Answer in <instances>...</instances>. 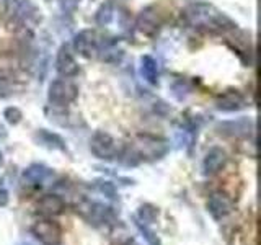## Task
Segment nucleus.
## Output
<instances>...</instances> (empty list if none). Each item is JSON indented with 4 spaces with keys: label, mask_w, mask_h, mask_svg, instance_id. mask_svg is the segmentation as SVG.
Instances as JSON below:
<instances>
[{
    "label": "nucleus",
    "mask_w": 261,
    "mask_h": 245,
    "mask_svg": "<svg viewBox=\"0 0 261 245\" xmlns=\"http://www.w3.org/2000/svg\"><path fill=\"white\" fill-rule=\"evenodd\" d=\"M111 242L114 245H130V243H133V237H130L129 231H127L124 226H121L118 220L113 224Z\"/></svg>",
    "instance_id": "obj_20"
},
{
    "label": "nucleus",
    "mask_w": 261,
    "mask_h": 245,
    "mask_svg": "<svg viewBox=\"0 0 261 245\" xmlns=\"http://www.w3.org/2000/svg\"><path fill=\"white\" fill-rule=\"evenodd\" d=\"M4 165V154H2V151H0V167Z\"/></svg>",
    "instance_id": "obj_27"
},
{
    "label": "nucleus",
    "mask_w": 261,
    "mask_h": 245,
    "mask_svg": "<svg viewBox=\"0 0 261 245\" xmlns=\"http://www.w3.org/2000/svg\"><path fill=\"white\" fill-rule=\"evenodd\" d=\"M245 106H247V102H245L243 95L240 92H237V90H227L225 93H222L216 100V108L224 113L239 111L245 108Z\"/></svg>",
    "instance_id": "obj_14"
},
{
    "label": "nucleus",
    "mask_w": 261,
    "mask_h": 245,
    "mask_svg": "<svg viewBox=\"0 0 261 245\" xmlns=\"http://www.w3.org/2000/svg\"><path fill=\"white\" fill-rule=\"evenodd\" d=\"M141 72L149 84L155 85L159 82V65L152 56H144L141 59Z\"/></svg>",
    "instance_id": "obj_17"
},
{
    "label": "nucleus",
    "mask_w": 261,
    "mask_h": 245,
    "mask_svg": "<svg viewBox=\"0 0 261 245\" xmlns=\"http://www.w3.org/2000/svg\"><path fill=\"white\" fill-rule=\"evenodd\" d=\"M4 118L7 119V122H10V125H18L21 121L23 114L18 108H15V106H10V108H7L4 111Z\"/></svg>",
    "instance_id": "obj_24"
},
{
    "label": "nucleus",
    "mask_w": 261,
    "mask_h": 245,
    "mask_svg": "<svg viewBox=\"0 0 261 245\" xmlns=\"http://www.w3.org/2000/svg\"><path fill=\"white\" fill-rule=\"evenodd\" d=\"M5 137H7V129L0 125V139H5Z\"/></svg>",
    "instance_id": "obj_26"
},
{
    "label": "nucleus",
    "mask_w": 261,
    "mask_h": 245,
    "mask_svg": "<svg viewBox=\"0 0 261 245\" xmlns=\"http://www.w3.org/2000/svg\"><path fill=\"white\" fill-rule=\"evenodd\" d=\"M90 151L100 160H116L119 157V147L114 137L105 131H96V133L90 139Z\"/></svg>",
    "instance_id": "obj_4"
},
{
    "label": "nucleus",
    "mask_w": 261,
    "mask_h": 245,
    "mask_svg": "<svg viewBox=\"0 0 261 245\" xmlns=\"http://www.w3.org/2000/svg\"><path fill=\"white\" fill-rule=\"evenodd\" d=\"M93 186L98 193L105 194L108 200H111V201L118 200V190H116V186H114V183L110 182V180H95Z\"/></svg>",
    "instance_id": "obj_21"
},
{
    "label": "nucleus",
    "mask_w": 261,
    "mask_h": 245,
    "mask_svg": "<svg viewBox=\"0 0 261 245\" xmlns=\"http://www.w3.org/2000/svg\"><path fill=\"white\" fill-rule=\"evenodd\" d=\"M31 234L43 245H61L64 239V231L61 224L51 217L36 220L31 226Z\"/></svg>",
    "instance_id": "obj_5"
},
{
    "label": "nucleus",
    "mask_w": 261,
    "mask_h": 245,
    "mask_svg": "<svg viewBox=\"0 0 261 245\" xmlns=\"http://www.w3.org/2000/svg\"><path fill=\"white\" fill-rule=\"evenodd\" d=\"M133 149L139 155L141 160H149L155 162L163 159L170 151V144L165 139L152 136V134H139L136 137V142L133 145Z\"/></svg>",
    "instance_id": "obj_3"
},
{
    "label": "nucleus",
    "mask_w": 261,
    "mask_h": 245,
    "mask_svg": "<svg viewBox=\"0 0 261 245\" xmlns=\"http://www.w3.org/2000/svg\"><path fill=\"white\" fill-rule=\"evenodd\" d=\"M16 245H31L30 242H20V243H16Z\"/></svg>",
    "instance_id": "obj_28"
},
{
    "label": "nucleus",
    "mask_w": 261,
    "mask_h": 245,
    "mask_svg": "<svg viewBox=\"0 0 261 245\" xmlns=\"http://www.w3.org/2000/svg\"><path fill=\"white\" fill-rule=\"evenodd\" d=\"M217 133L225 137H235V139H243L253 134L255 131V121L251 118H237L232 121H222L216 126Z\"/></svg>",
    "instance_id": "obj_7"
},
{
    "label": "nucleus",
    "mask_w": 261,
    "mask_h": 245,
    "mask_svg": "<svg viewBox=\"0 0 261 245\" xmlns=\"http://www.w3.org/2000/svg\"><path fill=\"white\" fill-rule=\"evenodd\" d=\"M36 208L41 214H44L46 217H53V216L62 214L64 209H65V201L61 198L59 194L49 193V194L41 196L38 204H36Z\"/></svg>",
    "instance_id": "obj_15"
},
{
    "label": "nucleus",
    "mask_w": 261,
    "mask_h": 245,
    "mask_svg": "<svg viewBox=\"0 0 261 245\" xmlns=\"http://www.w3.org/2000/svg\"><path fill=\"white\" fill-rule=\"evenodd\" d=\"M160 15L155 7H145L144 10L139 13L136 27L137 30L144 33L145 36H153L160 28Z\"/></svg>",
    "instance_id": "obj_13"
},
{
    "label": "nucleus",
    "mask_w": 261,
    "mask_h": 245,
    "mask_svg": "<svg viewBox=\"0 0 261 245\" xmlns=\"http://www.w3.org/2000/svg\"><path fill=\"white\" fill-rule=\"evenodd\" d=\"M233 209L232 198L224 191H214L207 200V211L214 220H222Z\"/></svg>",
    "instance_id": "obj_10"
},
{
    "label": "nucleus",
    "mask_w": 261,
    "mask_h": 245,
    "mask_svg": "<svg viewBox=\"0 0 261 245\" xmlns=\"http://www.w3.org/2000/svg\"><path fill=\"white\" fill-rule=\"evenodd\" d=\"M8 201H10V193H8L7 186H5V182L2 178H0V206H7Z\"/></svg>",
    "instance_id": "obj_25"
},
{
    "label": "nucleus",
    "mask_w": 261,
    "mask_h": 245,
    "mask_svg": "<svg viewBox=\"0 0 261 245\" xmlns=\"http://www.w3.org/2000/svg\"><path fill=\"white\" fill-rule=\"evenodd\" d=\"M183 16L186 23L194 28H206V30H227L233 28L235 24L230 18H227L224 13H220L216 7L209 4H191L185 8Z\"/></svg>",
    "instance_id": "obj_1"
},
{
    "label": "nucleus",
    "mask_w": 261,
    "mask_h": 245,
    "mask_svg": "<svg viewBox=\"0 0 261 245\" xmlns=\"http://www.w3.org/2000/svg\"><path fill=\"white\" fill-rule=\"evenodd\" d=\"M79 95V88L67 79H57L47 88V100L54 106H67Z\"/></svg>",
    "instance_id": "obj_6"
},
{
    "label": "nucleus",
    "mask_w": 261,
    "mask_h": 245,
    "mask_svg": "<svg viewBox=\"0 0 261 245\" xmlns=\"http://www.w3.org/2000/svg\"><path fill=\"white\" fill-rule=\"evenodd\" d=\"M159 208L153 206L150 203H145V204H141L137 209V220H141V223L147 224V226H152L153 223H157L159 219Z\"/></svg>",
    "instance_id": "obj_18"
},
{
    "label": "nucleus",
    "mask_w": 261,
    "mask_h": 245,
    "mask_svg": "<svg viewBox=\"0 0 261 245\" xmlns=\"http://www.w3.org/2000/svg\"><path fill=\"white\" fill-rule=\"evenodd\" d=\"M35 141L38 145H43L51 151H62V152L67 151V145H65L64 139L59 134L51 133L47 129H38L35 134Z\"/></svg>",
    "instance_id": "obj_16"
},
{
    "label": "nucleus",
    "mask_w": 261,
    "mask_h": 245,
    "mask_svg": "<svg viewBox=\"0 0 261 245\" xmlns=\"http://www.w3.org/2000/svg\"><path fill=\"white\" fill-rule=\"evenodd\" d=\"M77 214L85 219L90 226L93 227H103V226H113L118 220V214L111 206L100 201L92 200H82L75 206Z\"/></svg>",
    "instance_id": "obj_2"
},
{
    "label": "nucleus",
    "mask_w": 261,
    "mask_h": 245,
    "mask_svg": "<svg viewBox=\"0 0 261 245\" xmlns=\"http://www.w3.org/2000/svg\"><path fill=\"white\" fill-rule=\"evenodd\" d=\"M136 227L139 229V232L142 234V237H144L145 242L149 243V245H162L160 243V239L157 237V234H155L147 224H144V223H141V220L136 219Z\"/></svg>",
    "instance_id": "obj_23"
},
{
    "label": "nucleus",
    "mask_w": 261,
    "mask_h": 245,
    "mask_svg": "<svg viewBox=\"0 0 261 245\" xmlns=\"http://www.w3.org/2000/svg\"><path fill=\"white\" fill-rule=\"evenodd\" d=\"M227 163V154L220 147H212L207 151V154L204 155L202 163H201V174L204 177H212L219 174L220 170L225 167Z\"/></svg>",
    "instance_id": "obj_11"
},
{
    "label": "nucleus",
    "mask_w": 261,
    "mask_h": 245,
    "mask_svg": "<svg viewBox=\"0 0 261 245\" xmlns=\"http://www.w3.org/2000/svg\"><path fill=\"white\" fill-rule=\"evenodd\" d=\"M98 46H100V41H98V35L93 30H82L73 38L75 53L87 57V59L98 54Z\"/></svg>",
    "instance_id": "obj_9"
},
{
    "label": "nucleus",
    "mask_w": 261,
    "mask_h": 245,
    "mask_svg": "<svg viewBox=\"0 0 261 245\" xmlns=\"http://www.w3.org/2000/svg\"><path fill=\"white\" fill-rule=\"evenodd\" d=\"M56 70L64 79H72L79 74V64L73 59L70 53V47L67 44H62L57 51L56 57Z\"/></svg>",
    "instance_id": "obj_12"
},
{
    "label": "nucleus",
    "mask_w": 261,
    "mask_h": 245,
    "mask_svg": "<svg viewBox=\"0 0 261 245\" xmlns=\"http://www.w3.org/2000/svg\"><path fill=\"white\" fill-rule=\"evenodd\" d=\"M54 172L43 163H31L21 174V183L31 188H43L53 180Z\"/></svg>",
    "instance_id": "obj_8"
},
{
    "label": "nucleus",
    "mask_w": 261,
    "mask_h": 245,
    "mask_svg": "<svg viewBox=\"0 0 261 245\" xmlns=\"http://www.w3.org/2000/svg\"><path fill=\"white\" fill-rule=\"evenodd\" d=\"M114 16V2L113 0H106V2L98 8L95 13V21L100 24V27H106Z\"/></svg>",
    "instance_id": "obj_19"
},
{
    "label": "nucleus",
    "mask_w": 261,
    "mask_h": 245,
    "mask_svg": "<svg viewBox=\"0 0 261 245\" xmlns=\"http://www.w3.org/2000/svg\"><path fill=\"white\" fill-rule=\"evenodd\" d=\"M171 93L176 98V100H185V98L191 93V85L188 84L186 80L179 79V80H175L173 84H171Z\"/></svg>",
    "instance_id": "obj_22"
}]
</instances>
